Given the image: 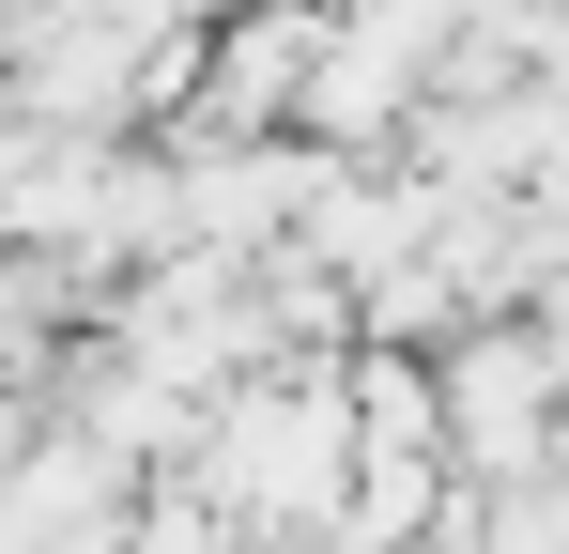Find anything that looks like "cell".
<instances>
[{
    "label": "cell",
    "instance_id": "obj_1",
    "mask_svg": "<svg viewBox=\"0 0 569 554\" xmlns=\"http://www.w3.org/2000/svg\"><path fill=\"white\" fill-rule=\"evenodd\" d=\"M216 493H231L247 524H323V508L355 493V385H323V369L247 385V400L216 416Z\"/></svg>",
    "mask_w": 569,
    "mask_h": 554
},
{
    "label": "cell",
    "instance_id": "obj_2",
    "mask_svg": "<svg viewBox=\"0 0 569 554\" xmlns=\"http://www.w3.org/2000/svg\"><path fill=\"white\" fill-rule=\"evenodd\" d=\"M447 447H462L477 477H539V462L569 447V355L523 339V324L462 339V355H447Z\"/></svg>",
    "mask_w": 569,
    "mask_h": 554
}]
</instances>
